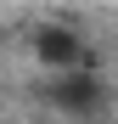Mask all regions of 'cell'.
I'll return each mask as SVG.
<instances>
[{"mask_svg":"<svg viewBox=\"0 0 118 124\" xmlns=\"http://www.w3.org/2000/svg\"><path fill=\"white\" fill-rule=\"evenodd\" d=\"M51 101L62 113H79V118H90V113H101V101H107V85L96 79L90 68H79V73H56V85H51Z\"/></svg>","mask_w":118,"mask_h":124,"instance_id":"1","label":"cell"},{"mask_svg":"<svg viewBox=\"0 0 118 124\" xmlns=\"http://www.w3.org/2000/svg\"><path fill=\"white\" fill-rule=\"evenodd\" d=\"M34 51H39V62H45L51 73L90 68V51H84V39H79L73 28H39V34H34Z\"/></svg>","mask_w":118,"mask_h":124,"instance_id":"2","label":"cell"}]
</instances>
